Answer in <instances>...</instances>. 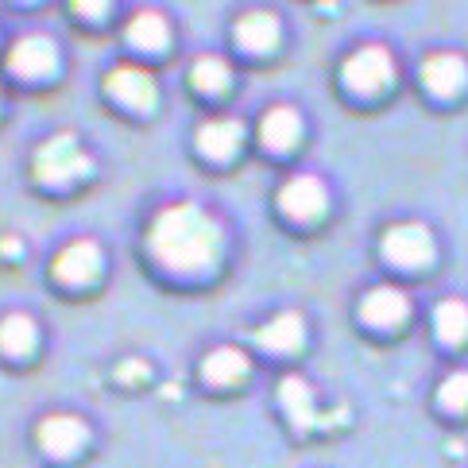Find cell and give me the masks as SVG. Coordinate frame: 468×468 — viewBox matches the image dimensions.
Listing matches in <instances>:
<instances>
[{
    "label": "cell",
    "mask_w": 468,
    "mask_h": 468,
    "mask_svg": "<svg viewBox=\"0 0 468 468\" xmlns=\"http://www.w3.org/2000/svg\"><path fill=\"white\" fill-rule=\"evenodd\" d=\"M422 81H426V90L430 93H438V97H453L464 90V81H468V62L461 55H430L422 62Z\"/></svg>",
    "instance_id": "30bf717a"
},
{
    "label": "cell",
    "mask_w": 468,
    "mask_h": 468,
    "mask_svg": "<svg viewBox=\"0 0 468 468\" xmlns=\"http://www.w3.org/2000/svg\"><path fill=\"white\" fill-rule=\"evenodd\" d=\"M97 275H101V248L93 240H70L55 260V279L66 287H86Z\"/></svg>",
    "instance_id": "52a82bcc"
},
{
    "label": "cell",
    "mask_w": 468,
    "mask_h": 468,
    "mask_svg": "<svg viewBox=\"0 0 468 468\" xmlns=\"http://www.w3.org/2000/svg\"><path fill=\"white\" fill-rule=\"evenodd\" d=\"M279 403L287 407V414H291L294 426H310V422H314V391H310L306 379H298V376L282 379V383H279Z\"/></svg>",
    "instance_id": "ffe728a7"
},
{
    "label": "cell",
    "mask_w": 468,
    "mask_h": 468,
    "mask_svg": "<svg viewBox=\"0 0 468 468\" xmlns=\"http://www.w3.org/2000/svg\"><path fill=\"white\" fill-rule=\"evenodd\" d=\"M433 232L426 225H418V221H403V225H395L383 232V256H388L391 263L399 267H422L433 260Z\"/></svg>",
    "instance_id": "277c9868"
},
{
    "label": "cell",
    "mask_w": 468,
    "mask_h": 468,
    "mask_svg": "<svg viewBox=\"0 0 468 468\" xmlns=\"http://www.w3.org/2000/svg\"><path fill=\"white\" fill-rule=\"evenodd\" d=\"M438 399H441L445 410L464 414V410H468V372H453V376H449V379L441 383Z\"/></svg>",
    "instance_id": "7402d4cb"
},
{
    "label": "cell",
    "mask_w": 468,
    "mask_h": 468,
    "mask_svg": "<svg viewBox=\"0 0 468 468\" xmlns=\"http://www.w3.org/2000/svg\"><path fill=\"white\" fill-rule=\"evenodd\" d=\"M433 329H438V337L445 345L468 341V303H461V298L438 303V310H433Z\"/></svg>",
    "instance_id": "d6986e66"
},
{
    "label": "cell",
    "mask_w": 468,
    "mask_h": 468,
    "mask_svg": "<svg viewBox=\"0 0 468 468\" xmlns=\"http://www.w3.org/2000/svg\"><path fill=\"white\" fill-rule=\"evenodd\" d=\"M298 136H303V116H298L291 105H275V109L263 112L260 140L267 147H275V152H287V147L298 144Z\"/></svg>",
    "instance_id": "5bb4252c"
},
{
    "label": "cell",
    "mask_w": 468,
    "mask_h": 468,
    "mask_svg": "<svg viewBox=\"0 0 468 468\" xmlns=\"http://www.w3.org/2000/svg\"><path fill=\"white\" fill-rule=\"evenodd\" d=\"M279 20H275V12H244L240 20H237V43L248 47V51H271V47L279 43Z\"/></svg>",
    "instance_id": "9a60e30c"
},
{
    "label": "cell",
    "mask_w": 468,
    "mask_h": 468,
    "mask_svg": "<svg viewBox=\"0 0 468 468\" xmlns=\"http://www.w3.org/2000/svg\"><path fill=\"white\" fill-rule=\"evenodd\" d=\"M240 140H244V124L232 121V116H217V121H206L197 128V147H202V155H209L217 163L237 155Z\"/></svg>",
    "instance_id": "7c38bea8"
},
{
    "label": "cell",
    "mask_w": 468,
    "mask_h": 468,
    "mask_svg": "<svg viewBox=\"0 0 468 468\" xmlns=\"http://www.w3.org/2000/svg\"><path fill=\"white\" fill-rule=\"evenodd\" d=\"M391 74H395L391 51L388 47H379V43L360 47V51H353L341 66V78H345V86L353 93H379L391 81Z\"/></svg>",
    "instance_id": "3957f363"
},
{
    "label": "cell",
    "mask_w": 468,
    "mask_h": 468,
    "mask_svg": "<svg viewBox=\"0 0 468 468\" xmlns=\"http://www.w3.org/2000/svg\"><path fill=\"white\" fill-rule=\"evenodd\" d=\"M74 12H81V16H105L109 5H101V0H78Z\"/></svg>",
    "instance_id": "cb8c5ba5"
},
{
    "label": "cell",
    "mask_w": 468,
    "mask_h": 468,
    "mask_svg": "<svg viewBox=\"0 0 468 468\" xmlns=\"http://www.w3.org/2000/svg\"><path fill=\"white\" fill-rule=\"evenodd\" d=\"M8 66L20 78H47V74H55V66H58V47L47 36H24L8 51Z\"/></svg>",
    "instance_id": "9c48e42d"
},
{
    "label": "cell",
    "mask_w": 468,
    "mask_h": 468,
    "mask_svg": "<svg viewBox=\"0 0 468 468\" xmlns=\"http://www.w3.org/2000/svg\"><path fill=\"white\" fill-rule=\"evenodd\" d=\"M36 438H39V445H43L51 457H70V453H78V449L86 445L90 430H86V422H81V418H74V414H51V418H43V422H39Z\"/></svg>",
    "instance_id": "ba28073f"
},
{
    "label": "cell",
    "mask_w": 468,
    "mask_h": 468,
    "mask_svg": "<svg viewBox=\"0 0 468 468\" xmlns=\"http://www.w3.org/2000/svg\"><path fill=\"white\" fill-rule=\"evenodd\" d=\"M105 90L128 109H155V101H159L155 78L147 70H140V66H116V70L105 78Z\"/></svg>",
    "instance_id": "8992f818"
},
{
    "label": "cell",
    "mask_w": 468,
    "mask_h": 468,
    "mask_svg": "<svg viewBox=\"0 0 468 468\" xmlns=\"http://www.w3.org/2000/svg\"><path fill=\"white\" fill-rule=\"evenodd\" d=\"M147 244H152V252L163 267L182 275H197V271H209L217 256H221V225L202 206L178 202V206H166L152 221Z\"/></svg>",
    "instance_id": "6da1fadb"
},
{
    "label": "cell",
    "mask_w": 468,
    "mask_h": 468,
    "mask_svg": "<svg viewBox=\"0 0 468 468\" xmlns=\"http://www.w3.org/2000/svg\"><path fill=\"white\" fill-rule=\"evenodd\" d=\"M128 39L140 47V51H163L166 43H171V24H166V16L155 12V8H144L128 20Z\"/></svg>",
    "instance_id": "2e32d148"
},
{
    "label": "cell",
    "mask_w": 468,
    "mask_h": 468,
    "mask_svg": "<svg viewBox=\"0 0 468 468\" xmlns=\"http://www.w3.org/2000/svg\"><path fill=\"white\" fill-rule=\"evenodd\" d=\"M202 376L209 379V383H237V379H244L248 376V356L240 353V348H232V345H225V348H213V353L202 360Z\"/></svg>",
    "instance_id": "e0dca14e"
},
{
    "label": "cell",
    "mask_w": 468,
    "mask_h": 468,
    "mask_svg": "<svg viewBox=\"0 0 468 468\" xmlns=\"http://www.w3.org/2000/svg\"><path fill=\"white\" fill-rule=\"evenodd\" d=\"M303 341H306V322L294 310H282L267 325L256 329V345L260 348H271V353H294Z\"/></svg>",
    "instance_id": "8fae6325"
},
{
    "label": "cell",
    "mask_w": 468,
    "mask_h": 468,
    "mask_svg": "<svg viewBox=\"0 0 468 468\" xmlns=\"http://www.w3.org/2000/svg\"><path fill=\"white\" fill-rule=\"evenodd\" d=\"M90 171V155L81 152V144L70 136V132H58V136L47 140L36 152V178L51 182V186H62V182H74Z\"/></svg>",
    "instance_id": "7a4b0ae2"
},
{
    "label": "cell",
    "mask_w": 468,
    "mask_h": 468,
    "mask_svg": "<svg viewBox=\"0 0 468 468\" xmlns=\"http://www.w3.org/2000/svg\"><path fill=\"white\" fill-rule=\"evenodd\" d=\"M116 376H121L124 383H140L147 376V364L144 360H124L121 367H116Z\"/></svg>",
    "instance_id": "603a6c76"
},
{
    "label": "cell",
    "mask_w": 468,
    "mask_h": 468,
    "mask_svg": "<svg viewBox=\"0 0 468 468\" xmlns=\"http://www.w3.org/2000/svg\"><path fill=\"white\" fill-rule=\"evenodd\" d=\"M0 248H5V256H20V240H5Z\"/></svg>",
    "instance_id": "d4e9b609"
},
{
    "label": "cell",
    "mask_w": 468,
    "mask_h": 468,
    "mask_svg": "<svg viewBox=\"0 0 468 468\" xmlns=\"http://www.w3.org/2000/svg\"><path fill=\"white\" fill-rule=\"evenodd\" d=\"M325 186L317 182L314 175H294L282 182V190H279V209L294 217V221H317V217L325 213Z\"/></svg>",
    "instance_id": "5b68a950"
},
{
    "label": "cell",
    "mask_w": 468,
    "mask_h": 468,
    "mask_svg": "<svg viewBox=\"0 0 468 468\" xmlns=\"http://www.w3.org/2000/svg\"><path fill=\"white\" fill-rule=\"evenodd\" d=\"M407 314H410V298L395 287L367 291L364 303H360V317L372 325H399V322H407Z\"/></svg>",
    "instance_id": "4fadbf2b"
},
{
    "label": "cell",
    "mask_w": 468,
    "mask_h": 468,
    "mask_svg": "<svg viewBox=\"0 0 468 468\" xmlns=\"http://www.w3.org/2000/svg\"><path fill=\"white\" fill-rule=\"evenodd\" d=\"M36 341H39V329L27 314H8L5 322H0V348H5L8 356H27L31 348H36Z\"/></svg>",
    "instance_id": "ac0fdd59"
},
{
    "label": "cell",
    "mask_w": 468,
    "mask_h": 468,
    "mask_svg": "<svg viewBox=\"0 0 468 468\" xmlns=\"http://www.w3.org/2000/svg\"><path fill=\"white\" fill-rule=\"evenodd\" d=\"M190 81L202 93H225L229 90V66H225V58H213V55L197 58L194 70H190Z\"/></svg>",
    "instance_id": "44dd1931"
}]
</instances>
